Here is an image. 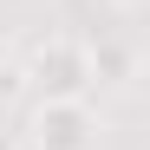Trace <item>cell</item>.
<instances>
[{
    "label": "cell",
    "instance_id": "cell-4",
    "mask_svg": "<svg viewBox=\"0 0 150 150\" xmlns=\"http://www.w3.org/2000/svg\"><path fill=\"white\" fill-rule=\"evenodd\" d=\"M117 7H124V13H137V0H117Z\"/></svg>",
    "mask_w": 150,
    "mask_h": 150
},
{
    "label": "cell",
    "instance_id": "cell-2",
    "mask_svg": "<svg viewBox=\"0 0 150 150\" xmlns=\"http://www.w3.org/2000/svg\"><path fill=\"white\" fill-rule=\"evenodd\" d=\"M26 150H98L105 144V111L91 98H33L20 117Z\"/></svg>",
    "mask_w": 150,
    "mask_h": 150
},
{
    "label": "cell",
    "instance_id": "cell-3",
    "mask_svg": "<svg viewBox=\"0 0 150 150\" xmlns=\"http://www.w3.org/2000/svg\"><path fill=\"white\" fill-rule=\"evenodd\" d=\"M0 150H26V144H20V131H0Z\"/></svg>",
    "mask_w": 150,
    "mask_h": 150
},
{
    "label": "cell",
    "instance_id": "cell-1",
    "mask_svg": "<svg viewBox=\"0 0 150 150\" xmlns=\"http://www.w3.org/2000/svg\"><path fill=\"white\" fill-rule=\"evenodd\" d=\"M20 79L33 85V98H91V85H98L91 39H79V33H46V39H33Z\"/></svg>",
    "mask_w": 150,
    "mask_h": 150
}]
</instances>
